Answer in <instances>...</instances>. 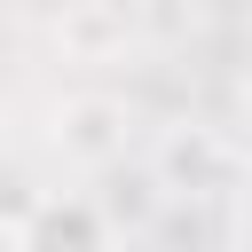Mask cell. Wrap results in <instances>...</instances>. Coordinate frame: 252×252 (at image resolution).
Wrapping results in <instances>:
<instances>
[{"mask_svg": "<svg viewBox=\"0 0 252 252\" xmlns=\"http://www.w3.org/2000/svg\"><path fill=\"white\" fill-rule=\"evenodd\" d=\"M244 252H252V197H244Z\"/></svg>", "mask_w": 252, "mask_h": 252, "instance_id": "1", "label": "cell"}]
</instances>
